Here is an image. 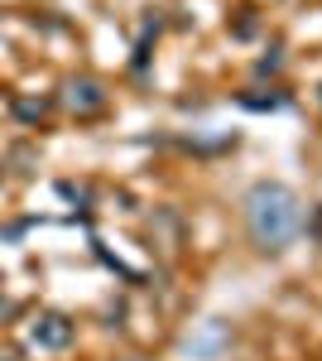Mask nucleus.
<instances>
[{
  "label": "nucleus",
  "instance_id": "obj_1",
  "mask_svg": "<svg viewBox=\"0 0 322 361\" xmlns=\"http://www.w3.org/2000/svg\"><path fill=\"white\" fill-rule=\"evenodd\" d=\"M245 226H250V236H255L260 250H284L303 231V202H298L294 188L260 178L245 193Z\"/></svg>",
  "mask_w": 322,
  "mask_h": 361
},
{
  "label": "nucleus",
  "instance_id": "obj_2",
  "mask_svg": "<svg viewBox=\"0 0 322 361\" xmlns=\"http://www.w3.org/2000/svg\"><path fill=\"white\" fill-rule=\"evenodd\" d=\"M29 342H34V347H49V352H63V347L73 342V323H68L63 313H39L34 328H29Z\"/></svg>",
  "mask_w": 322,
  "mask_h": 361
},
{
  "label": "nucleus",
  "instance_id": "obj_3",
  "mask_svg": "<svg viewBox=\"0 0 322 361\" xmlns=\"http://www.w3.org/2000/svg\"><path fill=\"white\" fill-rule=\"evenodd\" d=\"M68 106H73L78 116H97L101 106H106V92H101L97 82H73L68 87Z\"/></svg>",
  "mask_w": 322,
  "mask_h": 361
},
{
  "label": "nucleus",
  "instance_id": "obj_4",
  "mask_svg": "<svg viewBox=\"0 0 322 361\" xmlns=\"http://www.w3.org/2000/svg\"><path fill=\"white\" fill-rule=\"evenodd\" d=\"M241 106H250V111H279V106H289V97H284V92H269V97H241Z\"/></svg>",
  "mask_w": 322,
  "mask_h": 361
},
{
  "label": "nucleus",
  "instance_id": "obj_5",
  "mask_svg": "<svg viewBox=\"0 0 322 361\" xmlns=\"http://www.w3.org/2000/svg\"><path fill=\"white\" fill-rule=\"evenodd\" d=\"M15 111H20V121H39L49 106H44V102H15Z\"/></svg>",
  "mask_w": 322,
  "mask_h": 361
},
{
  "label": "nucleus",
  "instance_id": "obj_6",
  "mask_svg": "<svg viewBox=\"0 0 322 361\" xmlns=\"http://www.w3.org/2000/svg\"><path fill=\"white\" fill-rule=\"evenodd\" d=\"M318 97H322V92H318Z\"/></svg>",
  "mask_w": 322,
  "mask_h": 361
}]
</instances>
